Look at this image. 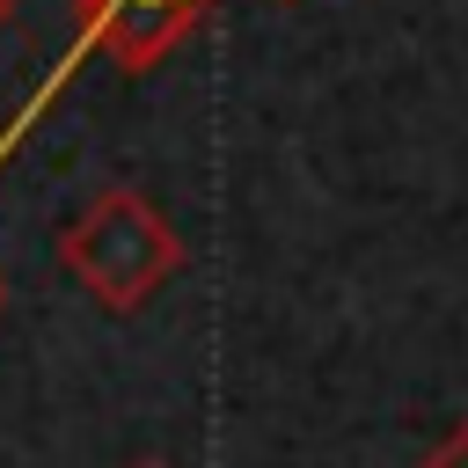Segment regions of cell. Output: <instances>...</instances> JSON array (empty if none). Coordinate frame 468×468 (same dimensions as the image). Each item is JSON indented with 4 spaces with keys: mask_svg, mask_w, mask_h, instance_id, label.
I'll list each match as a JSON object with an SVG mask.
<instances>
[{
    "mask_svg": "<svg viewBox=\"0 0 468 468\" xmlns=\"http://www.w3.org/2000/svg\"><path fill=\"white\" fill-rule=\"evenodd\" d=\"M73 15H80V44L117 58V73H154L212 15V0H73Z\"/></svg>",
    "mask_w": 468,
    "mask_h": 468,
    "instance_id": "cell-2",
    "label": "cell"
},
{
    "mask_svg": "<svg viewBox=\"0 0 468 468\" xmlns=\"http://www.w3.org/2000/svg\"><path fill=\"white\" fill-rule=\"evenodd\" d=\"M0 314H7V278H0Z\"/></svg>",
    "mask_w": 468,
    "mask_h": 468,
    "instance_id": "cell-5",
    "label": "cell"
},
{
    "mask_svg": "<svg viewBox=\"0 0 468 468\" xmlns=\"http://www.w3.org/2000/svg\"><path fill=\"white\" fill-rule=\"evenodd\" d=\"M424 468H468V417H461V424H453V431L424 453Z\"/></svg>",
    "mask_w": 468,
    "mask_h": 468,
    "instance_id": "cell-3",
    "label": "cell"
},
{
    "mask_svg": "<svg viewBox=\"0 0 468 468\" xmlns=\"http://www.w3.org/2000/svg\"><path fill=\"white\" fill-rule=\"evenodd\" d=\"M139 468H168V461H139Z\"/></svg>",
    "mask_w": 468,
    "mask_h": 468,
    "instance_id": "cell-6",
    "label": "cell"
},
{
    "mask_svg": "<svg viewBox=\"0 0 468 468\" xmlns=\"http://www.w3.org/2000/svg\"><path fill=\"white\" fill-rule=\"evenodd\" d=\"M7 22H15V0H0V29H7Z\"/></svg>",
    "mask_w": 468,
    "mask_h": 468,
    "instance_id": "cell-4",
    "label": "cell"
},
{
    "mask_svg": "<svg viewBox=\"0 0 468 468\" xmlns=\"http://www.w3.org/2000/svg\"><path fill=\"white\" fill-rule=\"evenodd\" d=\"M58 263L88 285L95 307L139 314L176 271H183V234L139 183H102L58 234Z\"/></svg>",
    "mask_w": 468,
    "mask_h": 468,
    "instance_id": "cell-1",
    "label": "cell"
}]
</instances>
